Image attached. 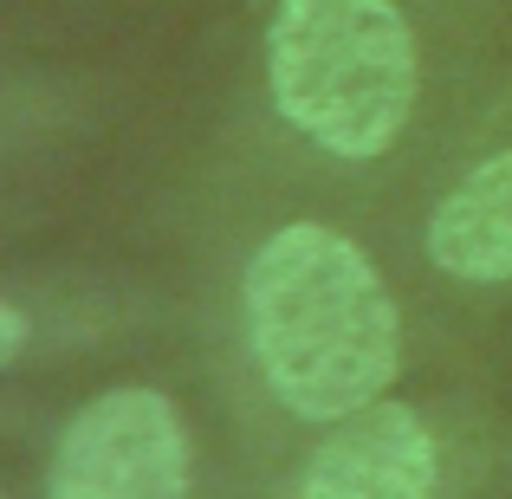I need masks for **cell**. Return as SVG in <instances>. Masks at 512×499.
I'll list each match as a JSON object with an SVG mask.
<instances>
[{
	"instance_id": "1",
	"label": "cell",
	"mask_w": 512,
	"mask_h": 499,
	"mask_svg": "<svg viewBox=\"0 0 512 499\" xmlns=\"http://www.w3.org/2000/svg\"><path fill=\"white\" fill-rule=\"evenodd\" d=\"M247 337L266 389L305 422L383 402L402 363V325L383 273L350 234L325 221H292L266 234L247 260Z\"/></svg>"
},
{
	"instance_id": "2",
	"label": "cell",
	"mask_w": 512,
	"mask_h": 499,
	"mask_svg": "<svg viewBox=\"0 0 512 499\" xmlns=\"http://www.w3.org/2000/svg\"><path fill=\"white\" fill-rule=\"evenodd\" d=\"M415 33L396 0H279L266 26V85L305 143L370 163L415 111Z\"/></svg>"
},
{
	"instance_id": "3",
	"label": "cell",
	"mask_w": 512,
	"mask_h": 499,
	"mask_svg": "<svg viewBox=\"0 0 512 499\" xmlns=\"http://www.w3.org/2000/svg\"><path fill=\"white\" fill-rule=\"evenodd\" d=\"M52 499H188V428L163 389H104L65 422Z\"/></svg>"
},
{
	"instance_id": "4",
	"label": "cell",
	"mask_w": 512,
	"mask_h": 499,
	"mask_svg": "<svg viewBox=\"0 0 512 499\" xmlns=\"http://www.w3.org/2000/svg\"><path fill=\"white\" fill-rule=\"evenodd\" d=\"M299 499H435V435L409 402H370L318 441Z\"/></svg>"
},
{
	"instance_id": "5",
	"label": "cell",
	"mask_w": 512,
	"mask_h": 499,
	"mask_svg": "<svg viewBox=\"0 0 512 499\" xmlns=\"http://www.w3.org/2000/svg\"><path fill=\"white\" fill-rule=\"evenodd\" d=\"M428 260L467 286H512V150L487 156L435 201Z\"/></svg>"
},
{
	"instance_id": "6",
	"label": "cell",
	"mask_w": 512,
	"mask_h": 499,
	"mask_svg": "<svg viewBox=\"0 0 512 499\" xmlns=\"http://www.w3.org/2000/svg\"><path fill=\"white\" fill-rule=\"evenodd\" d=\"M20 350H26V312H13V305L0 299V370H7Z\"/></svg>"
}]
</instances>
